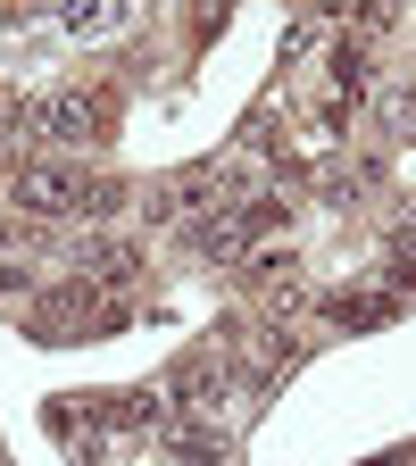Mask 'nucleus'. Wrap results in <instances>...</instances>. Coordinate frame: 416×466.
Here are the masks:
<instances>
[{
    "mask_svg": "<svg viewBox=\"0 0 416 466\" xmlns=\"http://www.w3.org/2000/svg\"><path fill=\"white\" fill-rule=\"evenodd\" d=\"M84 200H108V184H92L76 167H25L17 175V208H34V217H76Z\"/></svg>",
    "mask_w": 416,
    "mask_h": 466,
    "instance_id": "obj_1",
    "label": "nucleus"
},
{
    "mask_svg": "<svg viewBox=\"0 0 416 466\" xmlns=\"http://www.w3.org/2000/svg\"><path fill=\"white\" fill-rule=\"evenodd\" d=\"M34 134H42V142H92V134H100V100H92V92H50V100L34 108Z\"/></svg>",
    "mask_w": 416,
    "mask_h": 466,
    "instance_id": "obj_2",
    "label": "nucleus"
},
{
    "mask_svg": "<svg viewBox=\"0 0 416 466\" xmlns=\"http://www.w3.org/2000/svg\"><path fill=\"white\" fill-rule=\"evenodd\" d=\"M0 275H9V258H0ZM9 283H17V275H9Z\"/></svg>",
    "mask_w": 416,
    "mask_h": 466,
    "instance_id": "obj_3",
    "label": "nucleus"
},
{
    "mask_svg": "<svg viewBox=\"0 0 416 466\" xmlns=\"http://www.w3.org/2000/svg\"><path fill=\"white\" fill-rule=\"evenodd\" d=\"M0 134H9V116H0Z\"/></svg>",
    "mask_w": 416,
    "mask_h": 466,
    "instance_id": "obj_4",
    "label": "nucleus"
}]
</instances>
